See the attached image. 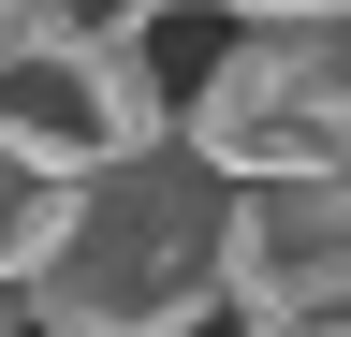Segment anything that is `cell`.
<instances>
[{
  "mask_svg": "<svg viewBox=\"0 0 351 337\" xmlns=\"http://www.w3.org/2000/svg\"><path fill=\"white\" fill-rule=\"evenodd\" d=\"M29 323H59V337L234 323V161H205L191 132H147L103 176H73V220L29 279Z\"/></svg>",
  "mask_w": 351,
  "mask_h": 337,
  "instance_id": "obj_1",
  "label": "cell"
},
{
  "mask_svg": "<svg viewBox=\"0 0 351 337\" xmlns=\"http://www.w3.org/2000/svg\"><path fill=\"white\" fill-rule=\"evenodd\" d=\"M234 323L351 337V161L234 176Z\"/></svg>",
  "mask_w": 351,
  "mask_h": 337,
  "instance_id": "obj_2",
  "label": "cell"
},
{
  "mask_svg": "<svg viewBox=\"0 0 351 337\" xmlns=\"http://www.w3.org/2000/svg\"><path fill=\"white\" fill-rule=\"evenodd\" d=\"M0 132H15L29 161H59V176H103L117 147L176 132V117H161V89H147V59H132V30H117V45L29 30V45L0 59Z\"/></svg>",
  "mask_w": 351,
  "mask_h": 337,
  "instance_id": "obj_3",
  "label": "cell"
},
{
  "mask_svg": "<svg viewBox=\"0 0 351 337\" xmlns=\"http://www.w3.org/2000/svg\"><path fill=\"white\" fill-rule=\"evenodd\" d=\"M73 220V176L59 161H29L15 132H0V308H29V279H44V249H59Z\"/></svg>",
  "mask_w": 351,
  "mask_h": 337,
  "instance_id": "obj_4",
  "label": "cell"
},
{
  "mask_svg": "<svg viewBox=\"0 0 351 337\" xmlns=\"http://www.w3.org/2000/svg\"><path fill=\"white\" fill-rule=\"evenodd\" d=\"M161 0H29V30H88V45H117V30H147Z\"/></svg>",
  "mask_w": 351,
  "mask_h": 337,
  "instance_id": "obj_5",
  "label": "cell"
},
{
  "mask_svg": "<svg viewBox=\"0 0 351 337\" xmlns=\"http://www.w3.org/2000/svg\"><path fill=\"white\" fill-rule=\"evenodd\" d=\"M234 15H337V0H234Z\"/></svg>",
  "mask_w": 351,
  "mask_h": 337,
  "instance_id": "obj_6",
  "label": "cell"
},
{
  "mask_svg": "<svg viewBox=\"0 0 351 337\" xmlns=\"http://www.w3.org/2000/svg\"><path fill=\"white\" fill-rule=\"evenodd\" d=\"M15 45H29V0H0V59H15Z\"/></svg>",
  "mask_w": 351,
  "mask_h": 337,
  "instance_id": "obj_7",
  "label": "cell"
}]
</instances>
